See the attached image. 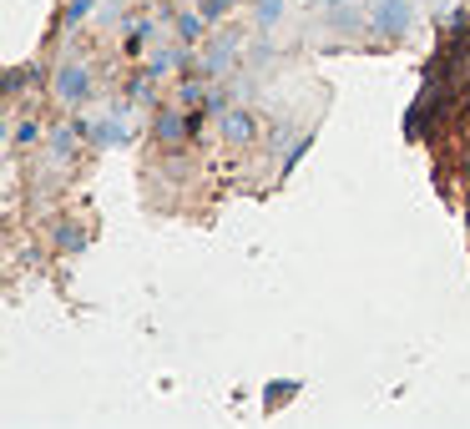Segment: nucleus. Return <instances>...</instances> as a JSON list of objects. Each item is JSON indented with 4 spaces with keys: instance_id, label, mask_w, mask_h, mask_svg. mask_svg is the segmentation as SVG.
<instances>
[{
    "instance_id": "obj_2",
    "label": "nucleus",
    "mask_w": 470,
    "mask_h": 429,
    "mask_svg": "<svg viewBox=\"0 0 470 429\" xmlns=\"http://www.w3.org/2000/svg\"><path fill=\"white\" fill-rule=\"evenodd\" d=\"M61 97H66V101H77V97H87V71H77V66H66V71H61Z\"/></svg>"
},
{
    "instance_id": "obj_1",
    "label": "nucleus",
    "mask_w": 470,
    "mask_h": 429,
    "mask_svg": "<svg viewBox=\"0 0 470 429\" xmlns=\"http://www.w3.org/2000/svg\"><path fill=\"white\" fill-rule=\"evenodd\" d=\"M410 21H415L410 0H380V5H374V26H380L384 36H400Z\"/></svg>"
}]
</instances>
